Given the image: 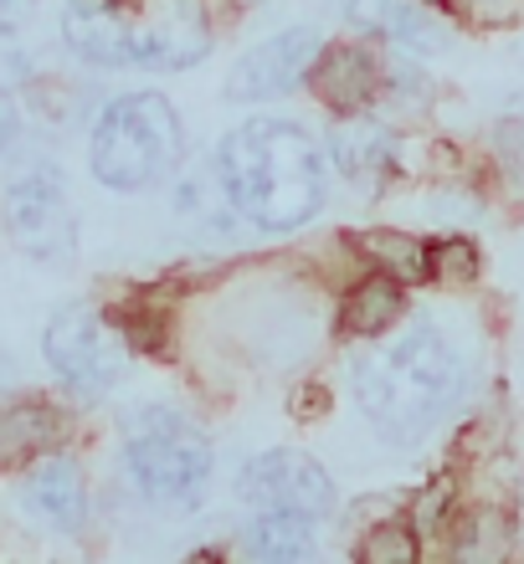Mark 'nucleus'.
<instances>
[{"mask_svg": "<svg viewBox=\"0 0 524 564\" xmlns=\"http://www.w3.org/2000/svg\"><path fill=\"white\" fill-rule=\"evenodd\" d=\"M226 210L257 231H299L324 206V149L293 119H247L216 144Z\"/></svg>", "mask_w": 524, "mask_h": 564, "instance_id": "f257e3e1", "label": "nucleus"}, {"mask_svg": "<svg viewBox=\"0 0 524 564\" xmlns=\"http://www.w3.org/2000/svg\"><path fill=\"white\" fill-rule=\"evenodd\" d=\"M463 395V359L437 328H411L355 365V401L386 442L427 436Z\"/></svg>", "mask_w": 524, "mask_h": 564, "instance_id": "f03ea898", "label": "nucleus"}, {"mask_svg": "<svg viewBox=\"0 0 524 564\" xmlns=\"http://www.w3.org/2000/svg\"><path fill=\"white\" fill-rule=\"evenodd\" d=\"M185 154L180 113L160 93H124L93 123L88 164L93 180L119 195L154 191Z\"/></svg>", "mask_w": 524, "mask_h": 564, "instance_id": "7ed1b4c3", "label": "nucleus"}, {"mask_svg": "<svg viewBox=\"0 0 524 564\" xmlns=\"http://www.w3.org/2000/svg\"><path fill=\"white\" fill-rule=\"evenodd\" d=\"M211 462L216 457H211L206 431L191 426L170 405H145L124 431V467L154 508L201 503L211 482Z\"/></svg>", "mask_w": 524, "mask_h": 564, "instance_id": "20e7f679", "label": "nucleus"}, {"mask_svg": "<svg viewBox=\"0 0 524 564\" xmlns=\"http://www.w3.org/2000/svg\"><path fill=\"white\" fill-rule=\"evenodd\" d=\"M6 231L26 257H67L77 247V216L67 180L52 164H31L6 185Z\"/></svg>", "mask_w": 524, "mask_h": 564, "instance_id": "39448f33", "label": "nucleus"}, {"mask_svg": "<svg viewBox=\"0 0 524 564\" xmlns=\"http://www.w3.org/2000/svg\"><path fill=\"white\" fill-rule=\"evenodd\" d=\"M42 355L57 380L77 395H104L124 380V344L119 334L88 308H62L42 334Z\"/></svg>", "mask_w": 524, "mask_h": 564, "instance_id": "423d86ee", "label": "nucleus"}, {"mask_svg": "<svg viewBox=\"0 0 524 564\" xmlns=\"http://www.w3.org/2000/svg\"><path fill=\"white\" fill-rule=\"evenodd\" d=\"M237 498L253 508H299V513L324 519L334 508V482L309 452H299V446H272V452H257V457L242 467Z\"/></svg>", "mask_w": 524, "mask_h": 564, "instance_id": "0eeeda50", "label": "nucleus"}, {"mask_svg": "<svg viewBox=\"0 0 524 564\" xmlns=\"http://www.w3.org/2000/svg\"><path fill=\"white\" fill-rule=\"evenodd\" d=\"M319 31L309 26H288L268 42H257L253 52H242L237 67L226 73V98L237 104H263V98H284L299 83H309V67L319 57Z\"/></svg>", "mask_w": 524, "mask_h": 564, "instance_id": "6e6552de", "label": "nucleus"}, {"mask_svg": "<svg viewBox=\"0 0 524 564\" xmlns=\"http://www.w3.org/2000/svg\"><path fill=\"white\" fill-rule=\"evenodd\" d=\"M62 42L93 67H135V36L108 0H67L62 11Z\"/></svg>", "mask_w": 524, "mask_h": 564, "instance_id": "1a4fd4ad", "label": "nucleus"}, {"mask_svg": "<svg viewBox=\"0 0 524 564\" xmlns=\"http://www.w3.org/2000/svg\"><path fill=\"white\" fill-rule=\"evenodd\" d=\"M309 83L334 113H360L371 104V93L381 88V67L365 46L355 42H334V46H319L314 67H309Z\"/></svg>", "mask_w": 524, "mask_h": 564, "instance_id": "9d476101", "label": "nucleus"}, {"mask_svg": "<svg viewBox=\"0 0 524 564\" xmlns=\"http://www.w3.org/2000/svg\"><path fill=\"white\" fill-rule=\"evenodd\" d=\"M345 15H350V26L381 31V36L402 42L406 52H421V57H432V52L448 46L442 21L432 11H421L417 0H345Z\"/></svg>", "mask_w": 524, "mask_h": 564, "instance_id": "9b49d317", "label": "nucleus"}, {"mask_svg": "<svg viewBox=\"0 0 524 564\" xmlns=\"http://www.w3.org/2000/svg\"><path fill=\"white\" fill-rule=\"evenodd\" d=\"M26 508L36 513L42 523H52V529H62V534H77L83 523H88V482H83V473H77L73 462H42L36 473L26 477Z\"/></svg>", "mask_w": 524, "mask_h": 564, "instance_id": "f8f14e48", "label": "nucleus"}, {"mask_svg": "<svg viewBox=\"0 0 524 564\" xmlns=\"http://www.w3.org/2000/svg\"><path fill=\"white\" fill-rule=\"evenodd\" d=\"M247 554L263 564H293L314 554V513L299 508H257L247 529Z\"/></svg>", "mask_w": 524, "mask_h": 564, "instance_id": "ddd939ff", "label": "nucleus"}, {"mask_svg": "<svg viewBox=\"0 0 524 564\" xmlns=\"http://www.w3.org/2000/svg\"><path fill=\"white\" fill-rule=\"evenodd\" d=\"M330 154L340 160V170H345L350 180H371L375 170H386V164L396 160V144H391V134L375 119L350 113L345 123L330 129Z\"/></svg>", "mask_w": 524, "mask_h": 564, "instance_id": "4468645a", "label": "nucleus"}, {"mask_svg": "<svg viewBox=\"0 0 524 564\" xmlns=\"http://www.w3.org/2000/svg\"><path fill=\"white\" fill-rule=\"evenodd\" d=\"M406 313V297H402V278H391V272H381V278H365L350 293L345 303V328L350 334H386L396 318Z\"/></svg>", "mask_w": 524, "mask_h": 564, "instance_id": "2eb2a0df", "label": "nucleus"}, {"mask_svg": "<svg viewBox=\"0 0 524 564\" xmlns=\"http://www.w3.org/2000/svg\"><path fill=\"white\" fill-rule=\"evenodd\" d=\"M365 252H371L391 278H402V282L427 278V247L396 237V231H371V237H365Z\"/></svg>", "mask_w": 524, "mask_h": 564, "instance_id": "dca6fc26", "label": "nucleus"}, {"mask_svg": "<svg viewBox=\"0 0 524 564\" xmlns=\"http://www.w3.org/2000/svg\"><path fill=\"white\" fill-rule=\"evenodd\" d=\"M427 278H448V282H473L479 278V247L468 237H442L427 247Z\"/></svg>", "mask_w": 524, "mask_h": 564, "instance_id": "f3484780", "label": "nucleus"}, {"mask_svg": "<svg viewBox=\"0 0 524 564\" xmlns=\"http://www.w3.org/2000/svg\"><path fill=\"white\" fill-rule=\"evenodd\" d=\"M360 560H371V564H411L417 560V539H411L406 523H381V529H371V534L360 539Z\"/></svg>", "mask_w": 524, "mask_h": 564, "instance_id": "a211bd4d", "label": "nucleus"}, {"mask_svg": "<svg viewBox=\"0 0 524 564\" xmlns=\"http://www.w3.org/2000/svg\"><path fill=\"white\" fill-rule=\"evenodd\" d=\"M15 134H21V113H15V98L6 88H0V154L15 144Z\"/></svg>", "mask_w": 524, "mask_h": 564, "instance_id": "6ab92c4d", "label": "nucleus"}, {"mask_svg": "<svg viewBox=\"0 0 524 564\" xmlns=\"http://www.w3.org/2000/svg\"><path fill=\"white\" fill-rule=\"evenodd\" d=\"M36 11V0H0V31H21Z\"/></svg>", "mask_w": 524, "mask_h": 564, "instance_id": "aec40b11", "label": "nucleus"}, {"mask_svg": "<svg viewBox=\"0 0 524 564\" xmlns=\"http://www.w3.org/2000/svg\"><path fill=\"white\" fill-rule=\"evenodd\" d=\"M499 139H504V154H510V160L520 164V175H524V113H520V119L504 123V134H499Z\"/></svg>", "mask_w": 524, "mask_h": 564, "instance_id": "412c9836", "label": "nucleus"}, {"mask_svg": "<svg viewBox=\"0 0 524 564\" xmlns=\"http://www.w3.org/2000/svg\"><path fill=\"white\" fill-rule=\"evenodd\" d=\"M11 380V359H6V349H0V386Z\"/></svg>", "mask_w": 524, "mask_h": 564, "instance_id": "4be33fe9", "label": "nucleus"}]
</instances>
